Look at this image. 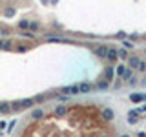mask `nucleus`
Wrapping results in <instances>:
<instances>
[{
	"instance_id": "2",
	"label": "nucleus",
	"mask_w": 146,
	"mask_h": 137,
	"mask_svg": "<svg viewBox=\"0 0 146 137\" xmlns=\"http://www.w3.org/2000/svg\"><path fill=\"white\" fill-rule=\"evenodd\" d=\"M100 117H102V121H106V122L113 121V110L111 108H104L102 112H100Z\"/></svg>"
},
{
	"instance_id": "13",
	"label": "nucleus",
	"mask_w": 146,
	"mask_h": 137,
	"mask_svg": "<svg viewBox=\"0 0 146 137\" xmlns=\"http://www.w3.org/2000/svg\"><path fill=\"white\" fill-rule=\"evenodd\" d=\"M108 88H110V82H108V80H104V79H102V80H99V82H97V90L104 91V90H108Z\"/></svg>"
},
{
	"instance_id": "18",
	"label": "nucleus",
	"mask_w": 146,
	"mask_h": 137,
	"mask_svg": "<svg viewBox=\"0 0 146 137\" xmlns=\"http://www.w3.org/2000/svg\"><path fill=\"white\" fill-rule=\"evenodd\" d=\"M137 70H139L141 73H144V71H146V61H143V59H141V61H139V66H137Z\"/></svg>"
},
{
	"instance_id": "8",
	"label": "nucleus",
	"mask_w": 146,
	"mask_h": 137,
	"mask_svg": "<svg viewBox=\"0 0 146 137\" xmlns=\"http://www.w3.org/2000/svg\"><path fill=\"white\" fill-rule=\"evenodd\" d=\"M55 117H64V115H66V113H68V108L66 106H64V104H58V106L57 108H55Z\"/></svg>"
},
{
	"instance_id": "25",
	"label": "nucleus",
	"mask_w": 146,
	"mask_h": 137,
	"mask_svg": "<svg viewBox=\"0 0 146 137\" xmlns=\"http://www.w3.org/2000/svg\"><path fill=\"white\" fill-rule=\"evenodd\" d=\"M137 137H146V134H144V132H139V134H137Z\"/></svg>"
},
{
	"instance_id": "15",
	"label": "nucleus",
	"mask_w": 146,
	"mask_h": 137,
	"mask_svg": "<svg viewBox=\"0 0 146 137\" xmlns=\"http://www.w3.org/2000/svg\"><path fill=\"white\" fill-rule=\"evenodd\" d=\"M124 70H126V66H124V64H117V68H115V75L122 77V75H124Z\"/></svg>"
},
{
	"instance_id": "20",
	"label": "nucleus",
	"mask_w": 146,
	"mask_h": 137,
	"mask_svg": "<svg viewBox=\"0 0 146 137\" xmlns=\"http://www.w3.org/2000/svg\"><path fill=\"white\" fill-rule=\"evenodd\" d=\"M18 27H20V29H27V27H29V20H20L18 22Z\"/></svg>"
},
{
	"instance_id": "16",
	"label": "nucleus",
	"mask_w": 146,
	"mask_h": 137,
	"mask_svg": "<svg viewBox=\"0 0 146 137\" xmlns=\"http://www.w3.org/2000/svg\"><path fill=\"white\" fill-rule=\"evenodd\" d=\"M42 117H44V112H42V110H33L31 119H42Z\"/></svg>"
},
{
	"instance_id": "19",
	"label": "nucleus",
	"mask_w": 146,
	"mask_h": 137,
	"mask_svg": "<svg viewBox=\"0 0 146 137\" xmlns=\"http://www.w3.org/2000/svg\"><path fill=\"white\" fill-rule=\"evenodd\" d=\"M29 31H36V29H40V24L38 22H29V27H27Z\"/></svg>"
},
{
	"instance_id": "24",
	"label": "nucleus",
	"mask_w": 146,
	"mask_h": 137,
	"mask_svg": "<svg viewBox=\"0 0 146 137\" xmlns=\"http://www.w3.org/2000/svg\"><path fill=\"white\" fill-rule=\"evenodd\" d=\"M128 82H130V84H137V79H135V77H131V79L128 80Z\"/></svg>"
},
{
	"instance_id": "10",
	"label": "nucleus",
	"mask_w": 146,
	"mask_h": 137,
	"mask_svg": "<svg viewBox=\"0 0 146 137\" xmlns=\"http://www.w3.org/2000/svg\"><path fill=\"white\" fill-rule=\"evenodd\" d=\"M91 88H93V86H91L90 82H80L79 84V93H88V91H91Z\"/></svg>"
},
{
	"instance_id": "22",
	"label": "nucleus",
	"mask_w": 146,
	"mask_h": 137,
	"mask_svg": "<svg viewBox=\"0 0 146 137\" xmlns=\"http://www.w3.org/2000/svg\"><path fill=\"white\" fill-rule=\"evenodd\" d=\"M11 46H13V42H9V40H7V42H4V48L2 49H11Z\"/></svg>"
},
{
	"instance_id": "11",
	"label": "nucleus",
	"mask_w": 146,
	"mask_h": 137,
	"mask_svg": "<svg viewBox=\"0 0 146 137\" xmlns=\"http://www.w3.org/2000/svg\"><path fill=\"white\" fill-rule=\"evenodd\" d=\"M9 112H13V110H11V104H9V102H0V113H4V115H6V113H9Z\"/></svg>"
},
{
	"instance_id": "4",
	"label": "nucleus",
	"mask_w": 146,
	"mask_h": 137,
	"mask_svg": "<svg viewBox=\"0 0 146 137\" xmlns=\"http://www.w3.org/2000/svg\"><path fill=\"white\" fill-rule=\"evenodd\" d=\"M106 61H110V62H117V48H111L110 46V49H108V55H106Z\"/></svg>"
},
{
	"instance_id": "1",
	"label": "nucleus",
	"mask_w": 146,
	"mask_h": 137,
	"mask_svg": "<svg viewBox=\"0 0 146 137\" xmlns=\"http://www.w3.org/2000/svg\"><path fill=\"white\" fill-rule=\"evenodd\" d=\"M108 49H110V46H106V44H102V46H97L95 48V55H97L99 59H106V55H108Z\"/></svg>"
},
{
	"instance_id": "23",
	"label": "nucleus",
	"mask_w": 146,
	"mask_h": 137,
	"mask_svg": "<svg viewBox=\"0 0 146 137\" xmlns=\"http://www.w3.org/2000/svg\"><path fill=\"white\" fill-rule=\"evenodd\" d=\"M91 137H108V135H106V134H93Z\"/></svg>"
},
{
	"instance_id": "7",
	"label": "nucleus",
	"mask_w": 146,
	"mask_h": 137,
	"mask_svg": "<svg viewBox=\"0 0 146 137\" xmlns=\"http://www.w3.org/2000/svg\"><path fill=\"white\" fill-rule=\"evenodd\" d=\"M113 75H115V68H113V66H108L106 68V70H104V80H111L113 79Z\"/></svg>"
},
{
	"instance_id": "3",
	"label": "nucleus",
	"mask_w": 146,
	"mask_h": 137,
	"mask_svg": "<svg viewBox=\"0 0 146 137\" xmlns=\"http://www.w3.org/2000/svg\"><path fill=\"white\" fill-rule=\"evenodd\" d=\"M139 61H141V57H137V55H130V57H128V66H130V70H137Z\"/></svg>"
},
{
	"instance_id": "26",
	"label": "nucleus",
	"mask_w": 146,
	"mask_h": 137,
	"mask_svg": "<svg viewBox=\"0 0 146 137\" xmlns=\"http://www.w3.org/2000/svg\"><path fill=\"white\" fill-rule=\"evenodd\" d=\"M4 48V40H0V49H2Z\"/></svg>"
},
{
	"instance_id": "14",
	"label": "nucleus",
	"mask_w": 146,
	"mask_h": 137,
	"mask_svg": "<svg viewBox=\"0 0 146 137\" xmlns=\"http://www.w3.org/2000/svg\"><path fill=\"white\" fill-rule=\"evenodd\" d=\"M131 77H133V70H130V68H126V70H124V75H122V80H130L131 79Z\"/></svg>"
},
{
	"instance_id": "9",
	"label": "nucleus",
	"mask_w": 146,
	"mask_h": 137,
	"mask_svg": "<svg viewBox=\"0 0 146 137\" xmlns=\"http://www.w3.org/2000/svg\"><path fill=\"white\" fill-rule=\"evenodd\" d=\"M130 99L131 102H143V100H146V93H131Z\"/></svg>"
},
{
	"instance_id": "17",
	"label": "nucleus",
	"mask_w": 146,
	"mask_h": 137,
	"mask_svg": "<svg viewBox=\"0 0 146 137\" xmlns=\"http://www.w3.org/2000/svg\"><path fill=\"white\" fill-rule=\"evenodd\" d=\"M122 49H133V44H131V40H122Z\"/></svg>"
},
{
	"instance_id": "21",
	"label": "nucleus",
	"mask_w": 146,
	"mask_h": 137,
	"mask_svg": "<svg viewBox=\"0 0 146 137\" xmlns=\"http://www.w3.org/2000/svg\"><path fill=\"white\" fill-rule=\"evenodd\" d=\"M113 86H115V90H119V88L122 86V80H121V79H117L115 82H113Z\"/></svg>"
},
{
	"instance_id": "27",
	"label": "nucleus",
	"mask_w": 146,
	"mask_h": 137,
	"mask_svg": "<svg viewBox=\"0 0 146 137\" xmlns=\"http://www.w3.org/2000/svg\"><path fill=\"white\" fill-rule=\"evenodd\" d=\"M121 137H131V135H128V134H122V135H121Z\"/></svg>"
},
{
	"instance_id": "12",
	"label": "nucleus",
	"mask_w": 146,
	"mask_h": 137,
	"mask_svg": "<svg viewBox=\"0 0 146 137\" xmlns=\"http://www.w3.org/2000/svg\"><path fill=\"white\" fill-rule=\"evenodd\" d=\"M128 51L126 49H122V48H117V59H122V61H128Z\"/></svg>"
},
{
	"instance_id": "28",
	"label": "nucleus",
	"mask_w": 146,
	"mask_h": 137,
	"mask_svg": "<svg viewBox=\"0 0 146 137\" xmlns=\"http://www.w3.org/2000/svg\"><path fill=\"white\" fill-rule=\"evenodd\" d=\"M144 53H146V49H144Z\"/></svg>"
},
{
	"instance_id": "6",
	"label": "nucleus",
	"mask_w": 146,
	"mask_h": 137,
	"mask_svg": "<svg viewBox=\"0 0 146 137\" xmlns=\"http://www.w3.org/2000/svg\"><path fill=\"white\" fill-rule=\"evenodd\" d=\"M139 113H141V110H130V113H128V122H130V124H135Z\"/></svg>"
},
{
	"instance_id": "5",
	"label": "nucleus",
	"mask_w": 146,
	"mask_h": 137,
	"mask_svg": "<svg viewBox=\"0 0 146 137\" xmlns=\"http://www.w3.org/2000/svg\"><path fill=\"white\" fill-rule=\"evenodd\" d=\"M62 93H66V95H77V93H79V84H73V86H66V88H62Z\"/></svg>"
}]
</instances>
